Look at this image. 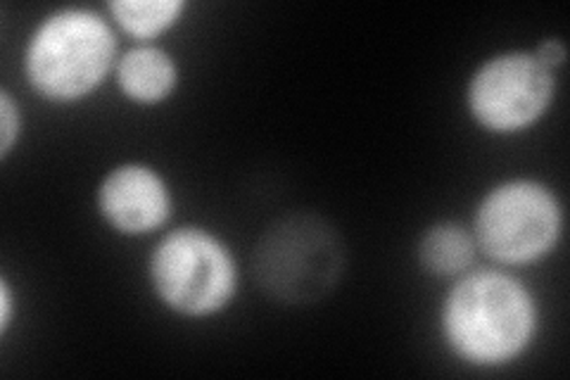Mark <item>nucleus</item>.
Here are the masks:
<instances>
[{
	"instance_id": "f257e3e1",
	"label": "nucleus",
	"mask_w": 570,
	"mask_h": 380,
	"mask_svg": "<svg viewBox=\"0 0 570 380\" xmlns=\"http://www.w3.org/2000/svg\"><path fill=\"white\" fill-rule=\"evenodd\" d=\"M438 331L461 364L499 371L521 361L538 340L540 302L511 269L473 266L444 293Z\"/></svg>"
},
{
	"instance_id": "f03ea898",
	"label": "nucleus",
	"mask_w": 570,
	"mask_h": 380,
	"mask_svg": "<svg viewBox=\"0 0 570 380\" xmlns=\"http://www.w3.org/2000/svg\"><path fill=\"white\" fill-rule=\"evenodd\" d=\"M119 56V31L107 12L65 6L33 27L22 69L33 96L69 107L88 100L115 77Z\"/></svg>"
},
{
	"instance_id": "7ed1b4c3",
	"label": "nucleus",
	"mask_w": 570,
	"mask_h": 380,
	"mask_svg": "<svg viewBox=\"0 0 570 380\" xmlns=\"http://www.w3.org/2000/svg\"><path fill=\"white\" fill-rule=\"evenodd\" d=\"M345 264L341 231L312 212H295L266 226L249 257L259 291L285 306L326 300L341 283Z\"/></svg>"
},
{
	"instance_id": "20e7f679",
	"label": "nucleus",
	"mask_w": 570,
	"mask_h": 380,
	"mask_svg": "<svg viewBox=\"0 0 570 380\" xmlns=\"http://www.w3.org/2000/svg\"><path fill=\"white\" fill-rule=\"evenodd\" d=\"M148 285L167 312L181 319H212L234 304L240 266L234 247L207 226H176L155 243Z\"/></svg>"
},
{
	"instance_id": "39448f33",
	"label": "nucleus",
	"mask_w": 570,
	"mask_h": 380,
	"mask_svg": "<svg viewBox=\"0 0 570 380\" xmlns=\"http://www.w3.org/2000/svg\"><path fill=\"white\" fill-rule=\"evenodd\" d=\"M559 193L532 176L504 178L488 188L473 212V238L494 266L521 269L547 260L563 238Z\"/></svg>"
},
{
	"instance_id": "423d86ee",
	"label": "nucleus",
	"mask_w": 570,
	"mask_h": 380,
	"mask_svg": "<svg viewBox=\"0 0 570 380\" xmlns=\"http://www.w3.org/2000/svg\"><path fill=\"white\" fill-rule=\"evenodd\" d=\"M557 88V71L544 67L532 50H504L473 69L463 103L478 129L515 136L547 117Z\"/></svg>"
},
{
	"instance_id": "0eeeda50",
	"label": "nucleus",
	"mask_w": 570,
	"mask_h": 380,
	"mask_svg": "<svg viewBox=\"0 0 570 380\" xmlns=\"http://www.w3.org/2000/svg\"><path fill=\"white\" fill-rule=\"evenodd\" d=\"M102 224L124 238H142L163 231L174 214V193L163 172L148 162H119L96 188Z\"/></svg>"
},
{
	"instance_id": "6e6552de",
	"label": "nucleus",
	"mask_w": 570,
	"mask_h": 380,
	"mask_svg": "<svg viewBox=\"0 0 570 380\" xmlns=\"http://www.w3.org/2000/svg\"><path fill=\"white\" fill-rule=\"evenodd\" d=\"M181 81V69L171 52L157 43H136L119 56L115 84L124 100L138 107L167 103Z\"/></svg>"
},
{
	"instance_id": "1a4fd4ad",
	"label": "nucleus",
	"mask_w": 570,
	"mask_h": 380,
	"mask_svg": "<svg viewBox=\"0 0 570 380\" xmlns=\"http://www.w3.org/2000/svg\"><path fill=\"white\" fill-rule=\"evenodd\" d=\"M480 250L471 226L456 222H435L419 235L416 260L428 276L454 281L471 271Z\"/></svg>"
},
{
	"instance_id": "9d476101",
	"label": "nucleus",
	"mask_w": 570,
	"mask_h": 380,
	"mask_svg": "<svg viewBox=\"0 0 570 380\" xmlns=\"http://www.w3.org/2000/svg\"><path fill=\"white\" fill-rule=\"evenodd\" d=\"M186 0H110L105 6L115 29L136 43H155L186 14Z\"/></svg>"
},
{
	"instance_id": "9b49d317",
	"label": "nucleus",
	"mask_w": 570,
	"mask_h": 380,
	"mask_svg": "<svg viewBox=\"0 0 570 380\" xmlns=\"http://www.w3.org/2000/svg\"><path fill=\"white\" fill-rule=\"evenodd\" d=\"M24 131V115L20 103L8 88H0V159L8 162L14 148L20 146Z\"/></svg>"
},
{
	"instance_id": "f8f14e48",
	"label": "nucleus",
	"mask_w": 570,
	"mask_h": 380,
	"mask_svg": "<svg viewBox=\"0 0 570 380\" xmlns=\"http://www.w3.org/2000/svg\"><path fill=\"white\" fill-rule=\"evenodd\" d=\"M534 56H538V60L549 67L551 71H557L563 67L566 58H568V50H566V43L561 39H544L538 48H532Z\"/></svg>"
},
{
	"instance_id": "ddd939ff",
	"label": "nucleus",
	"mask_w": 570,
	"mask_h": 380,
	"mask_svg": "<svg viewBox=\"0 0 570 380\" xmlns=\"http://www.w3.org/2000/svg\"><path fill=\"white\" fill-rule=\"evenodd\" d=\"M14 310H17V298L12 293V283L8 276L0 279V335H8L14 321Z\"/></svg>"
}]
</instances>
